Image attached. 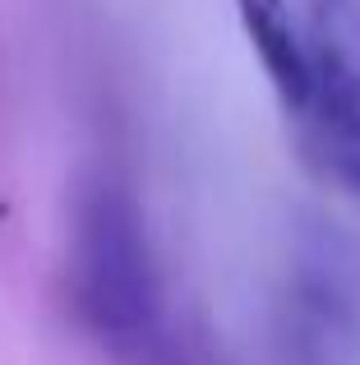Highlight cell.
I'll use <instances>...</instances> for the list:
<instances>
[{"instance_id":"1","label":"cell","mask_w":360,"mask_h":365,"mask_svg":"<svg viewBox=\"0 0 360 365\" xmlns=\"http://www.w3.org/2000/svg\"><path fill=\"white\" fill-rule=\"evenodd\" d=\"M70 301L83 329L116 351H144L157 333V268L134 199L111 180L79 195L70 227Z\"/></svg>"},{"instance_id":"2","label":"cell","mask_w":360,"mask_h":365,"mask_svg":"<svg viewBox=\"0 0 360 365\" xmlns=\"http://www.w3.org/2000/svg\"><path fill=\"white\" fill-rule=\"evenodd\" d=\"M309 107L319 116L360 111V0H309L305 19Z\"/></svg>"},{"instance_id":"3","label":"cell","mask_w":360,"mask_h":365,"mask_svg":"<svg viewBox=\"0 0 360 365\" xmlns=\"http://www.w3.org/2000/svg\"><path fill=\"white\" fill-rule=\"evenodd\" d=\"M235 14L240 28L250 37L254 56H259L268 83L277 88L282 107L287 111H305L314 98V83H309V56H305V33L291 19L287 0H235Z\"/></svg>"},{"instance_id":"4","label":"cell","mask_w":360,"mask_h":365,"mask_svg":"<svg viewBox=\"0 0 360 365\" xmlns=\"http://www.w3.org/2000/svg\"><path fill=\"white\" fill-rule=\"evenodd\" d=\"M319 148L342 185L360 195V111L351 116H319Z\"/></svg>"}]
</instances>
